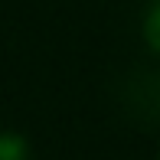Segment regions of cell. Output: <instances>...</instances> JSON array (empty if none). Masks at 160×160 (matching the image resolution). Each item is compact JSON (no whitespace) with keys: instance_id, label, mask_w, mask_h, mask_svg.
<instances>
[{"instance_id":"7a4b0ae2","label":"cell","mask_w":160,"mask_h":160,"mask_svg":"<svg viewBox=\"0 0 160 160\" xmlns=\"http://www.w3.org/2000/svg\"><path fill=\"white\" fill-rule=\"evenodd\" d=\"M144 39L154 52H160V0H154L144 13Z\"/></svg>"},{"instance_id":"6da1fadb","label":"cell","mask_w":160,"mask_h":160,"mask_svg":"<svg viewBox=\"0 0 160 160\" xmlns=\"http://www.w3.org/2000/svg\"><path fill=\"white\" fill-rule=\"evenodd\" d=\"M0 160H33L30 141L17 131H0Z\"/></svg>"}]
</instances>
